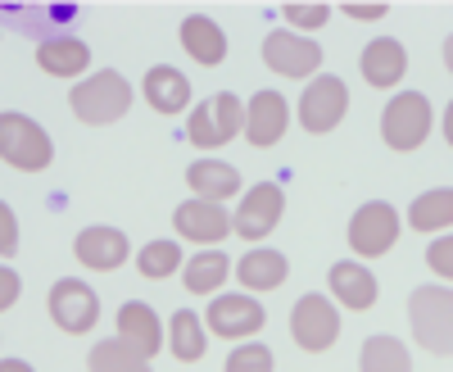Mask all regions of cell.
Segmentation results:
<instances>
[{
    "mask_svg": "<svg viewBox=\"0 0 453 372\" xmlns=\"http://www.w3.org/2000/svg\"><path fill=\"white\" fill-rule=\"evenodd\" d=\"M68 105H73V114H78L82 123L104 128V123H119L132 109V87H127L123 73L100 68V73H91L87 82H78L68 91Z\"/></svg>",
    "mask_w": 453,
    "mask_h": 372,
    "instance_id": "obj_1",
    "label": "cell"
},
{
    "mask_svg": "<svg viewBox=\"0 0 453 372\" xmlns=\"http://www.w3.org/2000/svg\"><path fill=\"white\" fill-rule=\"evenodd\" d=\"M412 337L431 354H453V291L449 286H418L408 295Z\"/></svg>",
    "mask_w": 453,
    "mask_h": 372,
    "instance_id": "obj_2",
    "label": "cell"
},
{
    "mask_svg": "<svg viewBox=\"0 0 453 372\" xmlns=\"http://www.w3.org/2000/svg\"><path fill=\"white\" fill-rule=\"evenodd\" d=\"M0 155H5L10 168L42 173V168L55 159V145H50V136H46L42 123H32L27 114H14V109H5V114H0Z\"/></svg>",
    "mask_w": 453,
    "mask_h": 372,
    "instance_id": "obj_3",
    "label": "cell"
},
{
    "mask_svg": "<svg viewBox=\"0 0 453 372\" xmlns=\"http://www.w3.org/2000/svg\"><path fill=\"white\" fill-rule=\"evenodd\" d=\"M236 132H245V105L232 91H218L209 100H200V109H191V123H186V136H191L200 151H218Z\"/></svg>",
    "mask_w": 453,
    "mask_h": 372,
    "instance_id": "obj_4",
    "label": "cell"
},
{
    "mask_svg": "<svg viewBox=\"0 0 453 372\" xmlns=\"http://www.w3.org/2000/svg\"><path fill=\"white\" fill-rule=\"evenodd\" d=\"M431 123H435L431 100L422 91H399L381 114V136H386L390 151H418L431 136Z\"/></svg>",
    "mask_w": 453,
    "mask_h": 372,
    "instance_id": "obj_5",
    "label": "cell"
},
{
    "mask_svg": "<svg viewBox=\"0 0 453 372\" xmlns=\"http://www.w3.org/2000/svg\"><path fill=\"white\" fill-rule=\"evenodd\" d=\"M290 337L299 350L309 354H322L331 350V341L340 337V309L326 300V295H299L295 300V314H290Z\"/></svg>",
    "mask_w": 453,
    "mask_h": 372,
    "instance_id": "obj_6",
    "label": "cell"
},
{
    "mask_svg": "<svg viewBox=\"0 0 453 372\" xmlns=\"http://www.w3.org/2000/svg\"><path fill=\"white\" fill-rule=\"evenodd\" d=\"M50 318L55 327H64L68 337H82V331H91L100 322V295L82 282V277H64L50 286Z\"/></svg>",
    "mask_w": 453,
    "mask_h": 372,
    "instance_id": "obj_7",
    "label": "cell"
},
{
    "mask_svg": "<svg viewBox=\"0 0 453 372\" xmlns=\"http://www.w3.org/2000/svg\"><path fill=\"white\" fill-rule=\"evenodd\" d=\"M399 241V209L386 200H372L349 218V245L363 259H381L390 245Z\"/></svg>",
    "mask_w": 453,
    "mask_h": 372,
    "instance_id": "obj_8",
    "label": "cell"
},
{
    "mask_svg": "<svg viewBox=\"0 0 453 372\" xmlns=\"http://www.w3.org/2000/svg\"><path fill=\"white\" fill-rule=\"evenodd\" d=\"M349 109V87L331 78V73H322V78H313L304 87V96H299V123H304V132H331L340 119H345Z\"/></svg>",
    "mask_w": 453,
    "mask_h": 372,
    "instance_id": "obj_9",
    "label": "cell"
},
{
    "mask_svg": "<svg viewBox=\"0 0 453 372\" xmlns=\"http://www.w3.org/2000/svg\"><path fill=\"white\" fill-rule=\"evenodd\" d=\"M263 64L273 73H281V78H313L322 64V46L309 42V36H299V32H273L263 42Z\"/></svg>",
    "mask_w": 453,
    "mask_h": 372,
    "instance_id": "obj_10",
    "label": "cell"
},
{
    "mask_svg": "<svg viewBox=\"0 0 453 372\" xmlns=\"http://www.w3.org/2000/svg\"><path fill=\"white\" fill-rule=\"evenodd\" d=\"M263 322H268V314H263L254 295H218L209 305V331L222 341H245Z\"/></svg>",
    "mask_w": 453,
    "mask_h": 372,
    "instance_id": "obj_11",
    "label": "cell"
},
{
    "mask_svg": "<svg viewBox=\"0 0 453 372\" xmlns=\"http://www.w3.org/2000/svg\"><path fill=\"white\" fill-rule=\"evenodd\" d=\"M281 209H286L281 186H277V182H258L254 191L241 200V209H236V236L263 241V236H268L277 222H281Z\"/></svg>",
    "mask_w": 453,
    "mask_h": 372,
    "instance_id": "obj_12",
    "label": "cell"
},
{
    "mask_svg": "<svg viewBox=\"0 0 453 372\" xmlns=\"http://www.w3.org/2000/svg\"><path fill=\"white\" fill-rule=\"evenodd\" d=\"M173 228L186 236V241H196V245H213V241H222V236H232L236 232V222L226 218V209L222 205H213V200H186V205H177V213H173Z\"/></svg>",
    "mask_w": 453,
    "mask_h": 372,
    "instance_id": "obj_13",
    "label": "cell"
},
{
    "mask_svg": "<svg viewBox=\"0 0 453 372\" xmlns=\"http://www.w3.org/2000/svg\"><path fill=\"white\" fill-rule=\"evenodd\" d=\"M286 123H290V105H286L281 91H258L245 105V136H250V145H258V151L277 145L286 136Z\"/></svg>",
    "mask_w": 453,
    "mask_h": 372,
    "instance_id": "obj_14",
    "label": "cell"
},
{
    "mask_svg": "<svg viewBox=\"0 0 453 372\" xmlns=\"http://www.w3.org/2000/svg\"><path fill=\"white\" fill-rule=\"evenodd\" d=\"M358 68H363V78L376 91H390V87L403 82V73H408V50L395 42V36H376V42H367Z\"/></svg>",
    "mask_w": 453,
    "mask_h": 372,
    "instance_id": "obj_15",
    "label": "cell"
},
{
    "mask_svg": "<svg viewBox=\"0 0 453 372\" xmlns=\"http://www.w3.org/2000/svg\"><path fill=\"white\" fill-rule=\"evenodd\" d=\"M73 250H78L82 268H91V273H113L127 264V236L119 228H87V232H78Z\"/></svg>",
    "mask_w": 453,
    "mask_h": 372,
    "instance_id": "obj_16",
    "label": "cell"
},
{
    "mask_svg": "<svg viewBox=\"0 0 453 372\" xmlns=\"http://www.w3.org/2000/svg\"><path fill=\"white\" fill-rule=\"evenodd\" d=\"M145 100L155 114H181L186 105H191V82H186V73L173 68V64H155L145 73V82H141Z\"/></svg>",
    "mask_w": 453,
    "mask_h": 372,
    "instance_id": "obj_17",
    "label": "cell"
},
{
    "mask_svg": "<svg viewBox=\"0 0 453 372\" xmlns=\"http://www.w3.org/2000/svg\"><path fill=\"white\" fill-rule=\"evenodd\" d=\"M36 64H42V73H50V78H82L87 64H91V50L78 36H46V42L36 46Z\"/></svg>",
    "mask_w": 453,
    "mask_h": 372,
    "instance_id": "obj_18",
    "label": "cell"
},
{
    "mask_svg": "<svg viewBox=\"0 0 453 372\" xmlns=\"http://www.w3.org/2000/svg\"><path fill=\"white\" fill-rule=\"evenodd\" d=\"M119 337H123L127 345H136L145 359L164 350V327H159V314L150 309V305H141V300H127V305L119 309Z\"/></svg>",
    "mask_w": 453,
    "mask_h": 372,
    "instance_id": "obj_19",
    "label": "cell"
},
{
    "mask_svg": "<svg viewBox=\"0 0 453 372\" xmlns=\"http://www.w3.org/2000/svg\"><path fill=\"white\" fill-rule=\"evenodd\" d=\"M331 295H335V305H345V309H372L376 305L372 268L354 264V259H340V264L331 268Z\"/></svg>",
    "mask_w": 453,
    "mask_h": 372,
    "instance_id": "obj_20",
    "label": "cell"
},
{
    "mask_svg": "<svg viewBox=\"0 0 453 372\" xmlns=\"http://www.w3.org/2000/svg\"><path fill=\"white\" fill-rule=\"evenodd\" d=\"M181 50L191 55L196 64H222V55H226V36H222V27L209 19V14H191V19H181Z\"/></svg>",
    "mask_w": 453,
    "mask_h": 372,
    "instance_id": "obj_21",
    "label": "cell"
},
{
    "mask_svg": "<svg viewBox=\"0 0 453 372\" xmlns=\"http://www.w3.org/2000/svg\"><path fill=\"white\" fill-rule=\"evenodd\" d=\"M186 182H191V191L200 200H213V205H222L226 196L241 191V173L232 164H222V159H196L191 168H186Z\"/></svg>",
    "mask_w": 453,
    "mask_h": 372,
    "instance_id": "obj_22",
    "label": "cell"
},
{
    "mask_svg": "<svg viewBox=\"0 0 453 372\" xmlns=\"http://www.w3.org/2000/svg\"><path fill=\"white\" fill-rule=\"evenodd\" d=\"M286 273H290V264L277 250H250L236 264V277H241L245 291H277L286 282Z\"/></svg>",
    "mask_w": 453,
    "mask_h": 372,
    "instance_id": "obj_23",
    "label": "cell"
},
{
    "mask_svg": "<svg viewBox=\"0 0 453 372\" xmlns=\"http://www.w3.org/2000/svg\"><path fill=\"white\" fill-rule=\"evenodd\" d=\"M408 222L418 232H444L453 228V186H435V191L418 196L408 209Z\"/></svg>",
    "mask_w": 453,
    "mask_h": 372,
    "instance_id": "obj_24",
    "label": "cell"
},
{
    "mask_svg": "<svg viewBox=\"0 0 453 372\" xmlns=\"http://www.w3.org/2000/svg\"><path fill=\"white\" fill-rule=\"evenodd\" d=\"M226 273H232V259H226L222 250H204V254H196L191 264L181 268V282H186L191 295H213L226 282Z\"/></svg>",
    "mask_w": 453,
    "mask_h": 372,
    "instance_id": "obj_25",
    "label": "cell"
},
{
    "mask_svg": "<svg viewBox=\"0 0 453 372\" xmlns=\"http://www.w3.org/2000/svg\"><path fill=\"white\" fill-rule=\"evenodd\" d=\"M358 372H412L408 345L395 337H367L358 354Z\"/></svg>",
    "mask_w": 453,
    "mask_h": 372,
    "instance_id": "obj_26",
    "label": "cell"
},
{
    "mask_svg": "<svg viewBox=\"0 0 453 372\" xmlns=\"http://www.w3.org/2000/svg\"><path fill=\"white\" fill-rule=\"evenodd\" d=\"M91 372H150V359L123 337L91 345Z\"/></svg>",
    "mask_w": 453,
    "mask_h": 372,
    "instance_id": "obj_27",
    "label": "cell"
},
{
    "mask_svg": "<svg viewBox=\"0 0 453 372\" xmlns=\"http://www.w3.org/2000/svg\"><path fill=\"white\" fill-rule=\"evenodd\" d=\"M173 337H168V345H173V354L181 359V363H196V359H204V350H209V341H204V327H200V314H191V309H177L173 314Z\"/></svg>",
    "mask_w": 453,
    "mask_h": 372,
    "instance_id": "obj_28",
    "label": "cell"
},
{
    "mask_svg": "<svg viewBox=\"0 0 453 372\" xmlns=\"http://www.w3.org/2000/svg\"><path fill=\"white\" fill-rule=\"evenodd\" d=\"M136 268H141V277H150V282L173 277L177 268H186V264H181V245H177V241H150V245L136 254Z\"/></svg>",
    "mask_w": 453,
    "mask_h": 372,
    "instance_id": "obj_29",
    "label": "cell"
},
{
    "mask_svg": "<svg viewBox=\"0 0 453 372\" xmlns=\"http://www.w3.org/2000/svg\"><path fill=\"white\" fill-rule=\"evenodd\" d=\"M226 372H273V350L263 345V341L236 345L232 359H226Z\"/></svg>",
    "mask_w": 453,
    "mask_h": 372,
    "instance_id": "obj_30",
    "label": "cell"
},
{
    "mask_svg": "<svg viewBox=\"0 0 453 372\" xmlns=\"http://www.w3.org/2000/svg\"><path fill=\"white\" fill-rule=\"evenodd\" d=\"M281 14L295 23V27H322L326 19H331V5H281Z\"/></svg>",
    "mask_w": 453,
    "mask_h": 372,
    "instance_id": "obj_31",
    "label": "cell"
},
{
    "mask_svg": "<svg viewBox=\"0 0 453 372\" xmlns=\"http://www.w3.org/2000/svg\"><path fill=\"white\" fill-rule=\"evenodd\" d=\"M426 264H431L440 277H449V282H453V236L431 241V250H426Z\"/></svg>",
    "mask_w": 453,
    "mask_h": 372,
    "instance_id": "obj_32",
    "label": "cell"
},
{
    "mask_svg": "<svg viewBox=\"0 0 453 372\" xmlns=\"http://www.w3.org/2000/svg\"><path fill=\"white\" fill-rule=\"evenodd\" d=\"M14 245H19V232H14V213L10 209H0V254H14Z\"/></svg>",
    "mask_w": 453,
    "mask_h": 372,
    "instance_id": "obj_33",
    "label": "cell"
},
{
    "mask_svg": "<svg viewBox=\"0 0 453 372\" xmlns=\"http://www.w3.org/2000/svg\"><path fill=\"white\" fill-rule=\"evenodd\" d=\"M0 282H5V291H0V309H10V305H14V295H19V277H14V268L0 273Z\"/></svg>",
    "mask_w": 453,
    "mask_h": 372,
    "instance_id": "obj_34",
    "label": "cell"
},
{
    "mask_svg": "<svg viewBox=\"0 0 453 372\" xmlns=\"http://www.w3.org/2000/svg\"><path fill=\"white\" fill-rule=\"evenodd\" d=\"M345 14H354V19H381V14H390L386 5H345Z\"/></svg>",
    "mask_w": 453,
    "mask_h": 372,
    "instance_id": "obj_35",
    "label": "cell"
},
{
    "mask_svg": "<svg viewBox=\"0 0 453 372\" xmlns=\"http://www.w3.org/2000/svg\"><path fill=\"white\" fill-rule=\"evenodd\" d=\"M0 372H32L23 359H5V363H0Z\"/></svg>",
    "mask_w": 453,
    "mask_h": 372,
    "instance_id": "obj_36",
    "label": "cell"
},
{
    "mask_svg": "<svg viewBox=\"0 0 453 372\" xmlns=\"http://www.w3.org/2000/svg\"><path fill=\"white\" fill-rule=\"evenodd\" d=\"M444 136H449V145H453V100H449V109H444Z\"/></svg>",
    "mask_w": 453,
    "mask_h": 372,
    "instance_id": "obj_37",
    "label": "cell"
},
{
    "mask_svg": "<svg viewBox=\"0 0 453 372\" xmlns=\"http://www.w3.org/2000/svg\"><path fill=\"white\" fill-rule=\"evenodd\" d=\"M444 64H449V73H453V36L444 42Z\"/></svg>",
    "mask_w": 453,
    "mask_h": 372,
    "instance_id": "obj_38",
    "label": "cell"
}]
</instances>
